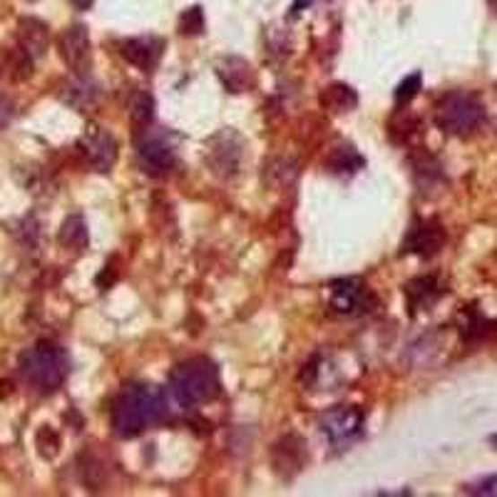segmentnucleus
Segmentation results:
<instances>
[{
    "mask_svg": "<svg viewBox=\"0 0 497 497\" xmlns=\"http://www.w3.org/2000/svg\"><path fill=\"white\" fill-rule=\"evenodd\" d=\"M167 398L157 386H127L112 403V431L118 438H137L152 425L164 421Z\"/></svg>",
    "mask_w": 497,
    "mask_h": 497,
    "instance_id": "nucleus-1",
    "label": "nucleus"
},
{
    "mask_svg": "<svg viewBox=\"0 0 497 497\" xmlns=\"http://www.w3.org/2000/svg\"><path fill=\"white\" fill-rule=\"evenodd\" d=\"M170 390L182 408L212 403L222 393L219 368L209 358H189L172 371Z\"/></svg>",
    "mask_w": 497,
    "mask_h": 497,
    "instance_id": "nucleus-2",
    "label": "nucleus"
},
{
    "mask_svg": "<svg viewBox=\"0 0 497 497\" xmlns=\"http://www.w3.org/2000/svg\"><path fill=\"white\" fill-rule=\"evenodd\" d=\"M21 373L35 390L55 393L67 376V356L53 341H40L21 356Z\"/></svg>",
    "mask_w": 497,
    "mask_h": 497,
    "instance_id": "nucleus-3",
    "label": "nucleus"
},
{
    "mask_svg": "<svg viewBox=\"0 0 497 497\" xmlns=\"http://www.w3.org/2000/svg\"><path fill=\"white\" fill-rule=\"evenodd\" d=\"M438 127L448 135H470L483 122V105L465 92H453L438 105Z\"/></svg>",
    "mask_w": 497,
    "mask_h": 497,
    "instance_id": "nucleus-4",
    "label": "nucleus"
},
{
    "mask_svg": "<svg viewBox=\"0 0 497 497\" xmlns=\"http://www.w3.org/2000/svg\"><path fill=\"white\" fill-rule=\"evenodd\" d=\"M80 152L95 172H109L118 162V142L100 125H87L80 137Z\"/></svg>",
    "mask_w": 497,
    "mask_h": 497,
    "instance_id": "nucleus-5",
    "label": "nucleus"
},
{
    "mask_svg": "<svg viewBox=\"0 0 497 497\" xmlns=\"http://www.w3.org/2000/svg\"><path fill=\"white\" fill-rule=\"evenodd\" d=\"M373 293L358 279H344L331 283V311L336 316H356L373 309Z\"/></svg>",
    "mask_w": 497,
    "mask_h": 497,
    "instance_id": "nucleus-6",
    "label": "nucleus"
},
{
    "mask_svg": "<svg viewBox=\"0 0 497 497\" xmlns=\"http://www.w3.org/2000/svg\"><path fill=\"white\" fill-rule=\"evenodd\" d=\"M57 50H60V57L65 60V65L75 70L77 75H85L90 70L92 50H90V35H87L85 25H73L63 31V35L57 38Z\"/></svg>",
    "mask_w": 497,
    "mask_h": 497,
    "instance_id": "nucleus-7",
    "label": "nucleus"
},
{
    "mask_svg": "<svg viewBox=\"0 0 497 497\" xmlns=\"http://www.w3.org/2000/svg\"><path fill=\"white\" fill-rule=\"evenodd\" d=\"M363 423H366V415L361 408H331L321 418V431L326 432V438L331 443H346V440H353L358 432L363 431Z\"/></svg>",
    "mask_w": 497,
    "mask_h": 497,
    "instance_id": "nucleus-8",
    "label": "nucleus"
},
{
    "mask_svg": "<svg viewBox=\"0 0 497 497\" xmlns=\"http://www.w3.org/2000/svg\"><path fill=\"white\" fill-rule=\"evenodd\" d=\"M445 244V234L440 224H435L431 219H423V222H415L405 237V244H403V251L405 254H418L423 259H431L435 257Z\"/></svg>",
    "mask_w": 497,
    "mask_h": 497,
    "instance_id": "nucleus-9",
    "label": "nucleus"
},
{
    "mask_svg": "<svg viewBox=\"0 0 497 497\" xmlns=\"http://www.w3.org/2000/svg\"><path fill=\"white\" fill-rule=\"evenodd\" d=\"M241 140H239L237 132L224 130L216 135L212 140V152H209V160L219 174H231L237 172L239 162H241Z\"/></svg>",
    "mask_w": 497,
    "mask_h": 497,
    "instance_id": "nucleus-10",
    "label": "nucleus"
},
{
    "mask_svg": "<svg viewBox=\"0 0 497 497\" xmlns=\"http://www.w3.org/2000/svg\"><path fill=\"white\" fill-rule=\"evenodd\" d=\"M140 162L150 174H167L177 164L174 150L157 135H150L140 142Z\"/></svg>",
    "mask_w": 497,
    "mask_h": 497,
    "instance_id": "nucleus-11",
    "label": "nucleus"
},
{
    "mask_svg": "<svg viewBox=\"0 0 497 497\" xmlns=\"http://www.w3.org/2000/svg\"><path fill=\"white\" fill-rule=\"evenodd\" d=\"M164 50V43L160 38H154V35H144V38H130V40H125L122 43V57L132 63L135 67H140V70H150V67L157 65V60H160V55Z\"/></svg>",
    "mask_w": 497,
    "mask_h": 497,
    "instance_id": "nucleus-12",
    "label": "nucleus"
},
{
    "mask_svg": "<svg viewBox=\"0 0 497 497\" xmlns=\"http://www.w3.org/2000/svg\"><path fill=\"white\" fill-rule=\"evenodd\" d=\"M306 463V443L296 435H286L274 445V467L282 477H293Z\"/></svg>",
    "mask_w": 497,
    "mask_h": 497,
    "instance_id": "nucleus-13",
    "label": "nucleus"
},
{
    "mask_svg": "<svg viewBox=\"0 0 497 497\" xmlns=\"http://www.w3.org/2000/svg\"><path fill=\"white\" fill-rule=\"evenodd\" d=\"M216 73H219V80L224 83L229 92H247L248 87L254 85V73L248 67L247 60L241 57H227L216 65Z\"/></svg>",
    "mask_w": 497,
    "mask_h": 497,
    "instance_id": "nucleus-14",
    "label": "nucleus"
},
{
    "mask_svg": "<svg viewBox=\"0 0 497 497\" xmlns=\"http://www.w3.org/2000/svg\"><path fill=\"white\" fill-rule=\"evenodd\" d=\"M18 31H21V48L25 53L33 55V60L43 57L50 43V33H48V25L38 18H22L18 22Z\"/></svg>",
    "mask_w": 497,
    "mask_h": 497,
    "instance_id": "nucleus-15",
    "label": "nucleus"
},
{
    "mask_svg": "<svg viewBox=\"0 0 497 497\" xmlns=\"http://www.w3.org/2000/svg\"><path fill=\"white\" fill-rule=\"evenodd\" d=\"M60 98L65 105H70L77 112H85L95 105V100H98V87L92 85L87 77H77V80H70L63 87V92H60Z\"/></svg>",
    "mask_w": 497,
    "mask_h": 497,
    "instance_id": "nucleus-16",
    "label": "nucleus"
},
{
    "mask_svg": "<svg viewBox=\"0 0 497 497\" xmlns=\"http://www.w3.org/2000/svg\"><path fill=\"white\" fill-rule=\"evenodd\" d=\"M321 105H324L328 112H336V115H341V112H351V109L358 105L356 90L348 85H341V83L328 85L324 92H321Z\"/></svg>",
    "mask_w": 497,
    "mask_h": 497,
    "instance_id": "nucleus-17",
    "label": "nucleus"
},
{
    "mask_svg": "<svg viewBox=\"0 0 497 497\" xmlns=\"http://www.w3.org/2000/svg\"><path fill=\"white\" fill-rule=\"evenodd\" d=\"M405 296H408V303H411L413 311H418V309L431 306L440 296V286H438V282L432 276H421V279H413L405 286Z\"/></svg>",
    "mask_w": 497,
    "mask_h": 497,
    "instance_id": "nucleus-18",
    "label": "nucleus"
},
{
    "mask_svg": "<svg viewBox=\"0 0 497 497\" xmlns=\"http://www.w3.org/2000/svg\"><path fill=\"white\" fill-rule=\"evenodd\" d=\"M57 241L65 248L83 251L87 247V224L80 214H70L57 231Z\"/></svg>",
    "mask_w": 497,
    "mask_h": 497,
    "instance_id": "nucleus-19",
    "label": "nucleus"
},
{
    "mask_svg": "<svg viewBox=\"0 0 497 497\" xmlns=\"http://www.w3.org/2000/svg\"><path fill=\"white\" fill-rule=\"evenodd\" d=\"M326 164H328V170L334 174H353L363 167V157L351 144H341V147H336L331 152V157H328Z\"/></svg>",
    "mask_w": 497,
    "mask_h": 497,
    "instance_id": "nucleus-20",
    "label": "nucleus"
},
{
    "mask_svg": "<svg viewBox=\"0 0 497 497\" xmlns=\"http://www.w3.org/2000/svg\"><path fill=\"white\" fill-rule=\"evenodd\" d=\"M130 118L132 127L137 132H142L154 118V100H152L150 92H137L130 105Z\"/></svg>",
    "mask_w": 497,
    "mask_h": 497,
    "instance_id": "nucleus-21",
    "label": "nucleus"
},
{
    "mask_svg": "<svg viewBox=\"0 0 497 497\" xmlns=\"http://www.w3.org/2000/svg\"><path fill=\"white\" fill-rule=\"evenodd\" d=\"M276 174V179H271L274 187H286V184H292L296 179V174H299V167L292 160H274V162L266 167V177H274Z\"/></svg>",
    "mask_w": 497,
    "mask_h": 497,
    "instance_id": "nucleus-22",
    "label": "nucleus"
},
{
    "mask_svg": "<svg viewBox=\"0 0 497 497\" xmlns=\"http://www.w3.org/2000/svg\"><path fill=\"white\" fill-rule=\"evenodd\" d=\"M205 31V13L202 8H189V11L182 13V18H179V33L182 35H199Z\"/></svg>",
    "mask_w": 497,
    "mask_h": 497,
    "instance_id": "nucleus-23",
    "label": "nucleus"
},
{
    "mask_svg": "<svg viewBox=\"0 0 497 497\" xmlns=\"http://www.w3.org/2000/svg\"><path fill=\"white\" fill-rule=\"evenodd\" d=\"M57 450H60V435L53 428H40V432H38V453L48 460H53Z\"/></svg>",
    "mask_w": 497,
    "mask_h": 497,
    "instance_id": "nucleus-24",
    "label": "nucleus"
},
{
    "mask_svg": "<svg viewBox=\"0 0 497 497\" xmlns=\"http://www.w3.org/2000/svg\"><path fill=\"white\" fill-rule=\"evenodd\" d=\"M421 83H423L421 73H413V75L405 77V80L398 85V90H396V100H398V102H408V100L415 98V95H418V90H421Z\"/></svg>",
    "mask_w": 497,
    "mask_h": 497,
    "instance_id": "nucleus-25",
    "label": "nucleus"
},
{
    "mask_svg": "<svg viewBox=\"0 0 497 497\" xmlns=\"http://www.w3.org/2000/svg\"><path fill=\"white\" fill-rule=\"evenodd\" d=\"M13 112H15V108H13L11 100L3 98V95H0V127H5V125L11 122Z\"/></svg>",
    "mask_w": 497,
    "mask_h": 497,
    "instance_id": "nucleus-26",
    "label": "nucleus"
},
{
    "mask_svg": "<svg viewBox=\"0 0 497 497\" xmlns=\"http://www.w3.org/2000/svg\"><path fill=\"white\" fill-rule=\"evenodd\" d=\"M92 3H95V0H73V5H75L77 11H90Z\"/></svg>",
    "mask_w": 497,
    "mask_h": 497,
    "instance_id": "nucleus-27",
    "label": "nucleus"
}]
</instances>
